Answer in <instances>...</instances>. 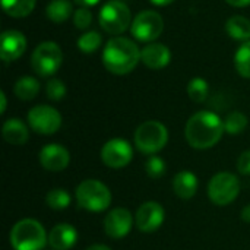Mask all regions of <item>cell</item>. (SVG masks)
<instances>
[{
  "instance_id": "obj_1",
  "label": "cell",
  "mask_w": 250,
  "mask_h": 250,
  "mask_svg": "<svg viewBox=\"0 0 250 250\" xmlns=\"http://www.w3.org/2000/svg\"><path fill=\"white\" fill-rule=\"evenodd\" d=\"M224 132V122L221 117L208 110L195 113L185 126L188 144L201 151L215 146L221 141Z\"/></svg>"
},
{
  "instance_id": "obj_2",
  "label": "cell",
  "mask_w": 250,
  "mask_h": 250,
  "mask_svg": "<svg viewBox=\"0 0 250 250\" xmlns=\"http://www.w3.org/2000/svg\"><path fill=\"white\" fill-rule=\"evenodd\" d=\"M141 60L139 47L129 38L114 37L107 41L103 50V64L114 75L130 73Z\"/></svg>"
},
{
  "instance_id": "obj_3",
  "label": "cell",
  "mask_w": 250,
  "mask_h": 250,
  "mask_svg": "<svg viewBox=\"0 0 250 250\" xmlns=\"http://www.w3.org/2000/svg\"><path fill=\"white\" fill-rule=\"evenodd\" d=\"M9 239L13 250H44L48 243V236L44 227L34 218L18 221L12 227Z\"/></svg>"
},
{
  "instance_id": "obj_4",
  "label": "cell",
  "mask_w": 250,
  "mask_h": 250,
  "mask_svg": "<svg viewBox=\"0 0 250 250\" xmlns=\"http://www.w3.org/2000/svg\"><path fill=\"white\" fill-rule=\"evenodd\" d=\"M76 202L81 208L89 212H103L111 204L110 189L100 180L86 179L81 182L75 190Z\"/></svg>"
},
{
  "instance_id": "obj_5",
  "label": "cell",
  "mask_w": 250,
  "mask_h": 250,
  "mask_svg": "<svg viewBox=\"0 0 250 250\" xmlns=\"http://www.w3.org/2000/svg\"><path fill=\"white\" fill-rule=\"evenodd\" d=\"M133 141L138 151L146 155H155L166 148L168 142V130L158 120H148L138 126Z\"/></svg>"
},
{
  "instance_id": "obj_6",
  "label": "cell",
  "mask_w": 250,
  "mask_h": 250,
  "mask_svg": "<svg viewBox=\"0 0 250 250\" xmlns=\"http://www.w3.org/2000/svg\"><path fill=\"white\" fill-rule=\"evenodd\" d=\"M98 22L105 32L111 35H119L123 34L133 21L130 9L126 3L120 0H108L103 4L100 10Z\"/></svg>"
},
{
  "instance_id": "obj_7",
  "label": "cell",
  "mask_w": 250,
  "mask_h": 250,
  "mask_svg": "<svg viewBox=\"0 0 250 250\" xmlns=\"http://www.w3.org/2000/svg\"><path fill=\"white\" fill-rule=\"evenodd\" d=\"M240 193V182L230 171L217 173L208 183V198L217 207L233 204Z\"/></svg>"
},
{
  "instance_id": "obj_8",
  "label": "cell",
  "mask_w": 250,
  "mask_h": 250,
  "mask_svg": "<svg viewBox=\"0 0 250 250\" xmlns=\"http://www.w3.org/2000/svg\"><path fill=\"white\" fill-rule=\"evenodd\" d=\"M62 62H63L62 48L54 41H44L38 44L31 56L32 70L42 78L54 75L60 69Z\"/></svg>"
},
{
  "instance_id": "obj_9",
  "label": "cell",
  "mask_w": 250,
  "mask_h": 250,
  "mask_svg": "<svg viewBox=\"0 0 250 250\" xmlns=\"http://www.w3.org/2000/svg\"><path fill=\"white\" fill-rule=\"evenodd\" d=\"M164 29V21L160 13L154 10H144L136 15L130 25L132 35L141 42L155 41Z\"/></svg>"
},
{
  "instance_id": "obj_10",
  "label": "cell",
  "mask_w": 250,
  "mask_h": 250,
  "mask_svg": "<svg viewBox=\"0 0 250 250\" xmlns=\"http://www.w3.org/2000/svg\"><path fill=\"white\" fill-rule=\"evenodd\" d=\"M28 123L38 135H54L62 127V114L51 105L40 104L28 111Z\"/></svg>"
},
{
  "instance_id": "obj_11",
  "label": "cell",
  "mask_w": 250,
  "mask_h": 250,
  "mask_svg": "<svg viewBox=\"0 0 250 250\" xmlns=\"http://www.w3.org/2000/svg\"><path fill=\"white\" fill-rule=\"evenodd\" d=\"M100 155L104 166L119 170L129 166L133 158V148L126 139L114 138L103 145Z\"/></svg>"
},
{
  "instance_id": "obj_12",
  "label": "cell",
  "mask_w": 250,
  "mask_h": 250,
  "mask_svg": "<svg viewBox=\"0 0 250 250\" xmlns=\"http://www.w3.org/2000/svg\"><path fill=\"white\" fill-rule=\"evenodd\" d=\"M166 220V209L157 201L144 202L135 214V226L142 233L157 231Z\"/></svg>"
},
{
  "instance_id": "obj_13",
  "label": "cell",
  "mask_w": 250,
  "mask_h": 250,
  "mask_svg": "<svg viewBox=\"0 0 250 250\" xmlns=\"http://www.w3.org/2000/svg\"><path fill=\"white\" fill-rule=\"evenodd\" d=\"M135 224V218L126 208H114L104 218V231L113 240L125 239Z\"/></svg>"
},
{
  "instance_id": "obj_14",
  "label": "cell",
  "mask_w": 250,
  "mask_h": 250,
  "mask_svg": "<svg viewBox=\"0 0 250 250\" xmlns=\"http://www.w3.org/2000/svg\"><path fill=\"white\" fill-rule=\"evenodd\" d=\"M40 164L47 171H63L70 164V152L60 144H48L40 151Z\"/></svg>"
},
{
  "instance_id": "obj_15",
  "label": "cell",
  "mask_w": 250,
  "mask_h": 250,
  "mask_svg": "<svg viewBox=\"0 0 250 250\" xmlns=\"http://www.w3.org/2000/svg\"><path fill=\"white\" fill-rule=\"evenodd\" d=\"M26 50V38L16 29H9L1 34L0 56L3 62L18 60Z\"/></svg>"
},
{
  "instance_id": "obj_16",
  "label": "cell",
  "mask_w": 250,
  "mask_h": 250,
  "mask_svg": "<svg viewBox=\"0 0 250 250\" xmlns=\"http://www.w3.org/2000/svg\"><path fill=\"white\" fill-rule=\"evenodd\" d=\"M141 60L152 70H160L168 66L171 60V51L167 45L160 42H149L141 50Z\"/></svg>"
},
{
  "instance_id": "obj_17",
  "label": "cell",
  "mask_w": 250,
  "mask_h": 250,
  "mask_svg": "<svg viewBox=\"0 0 250 250\" xmlns=\"http://www.w3.org/2000/svg\"><path fill=\"white\" fill-rule=\"evenodd\" d=\"M78 242V231L72 224H57L48 233V245L53 250H70Z\"/></svg>"
},
{
  "instance_id": "obj_18",
  "label": "cell",
  "mask_w": 250,
  "mask_h": 250,
  "mask_svg": "<svg viewBox=\"0 0 250 250\" xmlns=\"http://www.w3.org/2000/svg\"><path fill=\"white\" fill-rule=\"evenodd\" d=\"M198 186H199V182H198L196 174L189 170L179 171L173 179V192L176 193V196L185 201L192 199L196 195Z\"/></svg>"
},
{
  "instance_id": "obj_19",
  "label": "cell",
  "mask_w": 250,
  "mask_h": 250,
  "mask_svg": "<svg viewBox=\"0 0 250 250\" xmlns=\"http://www.w3.org/2000/svg\"><path fill=\"white\" fill-rule=\"evenodd\" d=\"M1 136L3 139L10 145H25L29 139V130L26 125L19 119H9L3 123L1 127Z\"/></svg>"
},
{
  "instance_id": "obj_20",
  "label": "cell",
  "mask_w": 250,
  "mask_h": 250,
  "mask_svg": "<svg viewBox=\"0 0 250 250\" xmlns=\"http://www.w3.org/2000/svg\"><path fill=\"white\" fill-rule=\"evenodd\" d=\"M226 32L230 38L237 41H249L250 40V21L245 16H231L226 22Z\"/></svg>"
},
{
  "instance_id": "obj_21",
  "label": "cell",
  "mask_w": 250,
  "mask_h": 250,
  "mask_svg": "<svg viewBox=\"0 0 250 250\" xmlns=\"http://www.w3.org/2000/svg\"><path fill=\"white\" fill-rule=\"evenodd\" d=\"M13 92L19 100L31 101L40 92V82L32 76H22L16 81L13 86Z\"/></svg>"
},
{
  "instance_id": "obj_22",
  "label": "cell",
  "mask_w": 250,
  "mask_h": 250,
  "mask_svg": "<svg viewBox=\"0 0 250 250\" xmlns=\"http://www.w3.org/2000/svg\"><path fill=\"white\" fill-rule=\"evenodd\" d=\"M72 3L69 0H51L45 7L47 18L54 23L66 22L72 15Z\"/></svg>"
},
{
  "instance_id": "obj_23",
  "label": "cell",
  "mask_w": 250,
  "mask_h": 250,
  "mask_svg": "<svg viewBox=\"0 0 250 250\" xmlns=\"http://www.w3.org/2000/svg\"><path fill=\"white\" fill-rule=\"evenodd\" d=\"M37 0H1V6L6 15L12 18H25L34 7Z\"/></svg>"
},
{
  "instance_id": "obj_24",
  "label": "cell",
  "mask_w": 250,
  "mask_h": 250,
  "mask_svg": "<svg viewBox=\"0 0 250 250\" xmlns=\"http://www.w3.org/2000/svg\"><path fill=\"white\" fill-rule=\"evenodd\" d=\"M72 202V196L70 193L66 190V189H62V188H56V189H51L47 196H45V204L48 208L54 209V211H62V209H66Z\"/></svg>"
},
{
  "instance_id": "obj_25",
  "label": "cell",
  "mask_w": 250,
  "mask_h": 250,
  "mask_svg": "<svg viewBox=\"0 0 250 250\" xmlns=\"http://www.w3.org/2000/svg\"><path fill=\"white\" fill-rule=\"evenodd\" d=\"M234 66L240 76L250 79V40L237 48L234 54Z\"/></svg>"
},
{
  "instance_id": "obj_26",
  "label": "cell",
  "mask_w": 250,
  "mask_h": 250,
  "mask_svg": "<svg viewBox=\"0 0 250 250\" xmlns=\"http://www.w3.org/2000/svg\"><path fill=\"white\" fill-rule=\"evenodd\" d=\"M249 125L248 117L242 111H231L224 119V130L229 135H240Z\"/></svg>"
},
{
  "instance_id": "obj_27",
  "label": "cell",
  "mask_w": 250,
  "mask_h": 250,
  "mask_svg": "<svg viewBox=\"0 0 250 250\" xmlns=\"http://www.w3.org/2000/svg\"><path fill=\"white\" fill-rule=\"evenodd\" d=\"M209 85L204 78H193L188 83V95L193 103H204L208 98Z\"/></svg>"
},
{
  "instance_id": "obj_28",
  "label": "cell",
  "mask_w": 250,
  "mask_h": 250,
  "mask_svg": "<svg viewBox=\"0 0 250 250\" xmlns=\"http://www.w3.org/2000/svg\"><path fill=\"white\" fill-rule=\"evenodd\" d=\"M103 42V37L100 32L97 31H89V32H85L82 34L79 38H78V48L85 53V54H89V53H94L100 48Z\"/></svg>"
},
{
  "instance_id": "obj_29",
  "label": "cell",
  "mask_w": 250,
  "mask_h": 250,
  "mask_svg": "<svg viewBox=\"0 0 250 250\" xmlns=\"http://www.w3.org/2000/svg\"><path fill=\"white\" fill-rule=\"evenodd\" d=\"M166 168H167L166 161L158 155H149L145 163V171H146L148 177L152 180L161 179L166 174Z\"/></svg>"
},
{
  "instance_id": "obj_30",
  "label": "cell",
  "mask_w": 250,
  "mask_h": 250,
  "mask_svg": "<svg viewBox=\"0 0 250 250\" xmlns=\"http://www.w3.org/2000/svg\"><path fill=\"white\" fill-rule=\"evenodd\" d=\"M45 95L51 101H60L66 95V85L60 79H50L45 85Z\"/></svg>"
},
{
  "instance_id": "obj_31",
  "label": "cell",
  "mask_w": 250,
  "mask_h": 250,
  "mask_svg": "<svg viewBox=\"0 0 250 250\" xmlns=\"http://www.w3.org/2000/svg\"><path fill=\"white\" fill-rule=\"evenodd\" d=\"M92 22V13L89 10V7H79L75 13H73V23L76 28L79 29H86Z\"/></svg>"
},
{
  "instance_id": "obj_32",
  "label": "cell",
  "mask_w": 250,
  "mask_h": 250,
  "mask_svg": "<svg viewBox=\"0 0 250 250\" xmlns=\"http://www.w3.org/2000/svg\"><path fill=\"white\" fill-rule=\"evenodd\" d=\"M237 170L243 176H250V149L243 151L237 160Z\"/></svg>"
},
{
  "instance_id": "obj_33",
  "label": "cell",
  "mask_w": 250,
  "mask_h": 250,
  "mask_svg": "<svg viewBox=\"0 0 250 250\" xmlns=\"http://www.w3.org/2000/svg\"><path fill=\"white\" fill-rule=\"evenodd\" d=\"M226 1L234 7H246L250 4V0H226Z\"/></svg>"
},
{
  "instance_id": "obj_34",
  "label": "cell",
  "mask_w": 250,
  "mask_h": 250,
  "mask_svg": "<svg viewBox=\"0 0 250 250\" xmlns=\"http://www.w3.org/2000/svg\"><path fill=\"white\" fill-rule=\"evenodd\" d=\"M75 3H78L81 7H89V6H95L97 3H100V0H75Z\"/></svg>"
},
{
  "instance_id": "obj_35",
  "label": "cell",
  "mask_w": 250,
  "mask_h": 250,
  "mask_svg": "<svg viewBox=\"0 0 250 250\" xmlns=\"http://www.w3.org/2000/svg\"><path fill=\"white\" fill-rule=\"evenodd\" d=\"M0 101H1V104H0V114H3L6 111V105H7V100H6L4 91H0Z\"/></svg>"
},
{
  "instance_id": "obj_36",
  "label": "cell",
  "mask_w": 250,
  "mask_h": 250,
  "mask_svg": "<svg viewBox=\"0 0 250 250\" xmlns=\"http://www.w3.org/2000/svg\"><path fill=\"white\" fill-rule=\"evenodd\" d=\"M242 220L245 221V223H250V205H246L243 209H242Z\"/></svg>"
},
{
  "instance_id": "obj_37",
  "label": "cell",
  "mask_w": 250,
  "mask_h": 250,
  "mask_svg": "<svg viewBox=\"0 0 250 250\" xmlns=\"http://www.w3.org/2000/svg\"><path fill=\"white\" fill-rule=\"evenodd\" d=\"M149 1L155 6H167V4H171L174 0H149Z\"/></svg>"
},
{
  "instance_id": "obj_38",
  "label": "cell",
  "mask_w": 250,
  "mask_h": 250,
  "mask_svg": "<svg viewBox=\"0 0 250 250\" xmlns=\"http://www.w3.org/2000/svg\"><path fill=\"white\" fill-rule=\"evenodd\" d=\"M85 250H111L108 246H105V245H92V246H89V248H86Z\"/></svg>"
}]
</instances>
